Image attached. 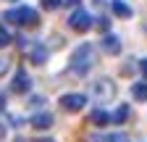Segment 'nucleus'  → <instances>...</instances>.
<instances>
[{"mask_svg": "<svg viewBox=\"0 0 147 142\" xmlns=\"http://www.w3.org/2000/svg\"><path fill=\"white\" fill-rule=\"evenodd\" d=\"M95 66V47H92L89 42H84V45H79L76 50L71 53V61H68V68L74 71V74H79V76H84L87 71Z\"/></svg>", "mask_w": 147, "mask_h": 142, "instance_id": "obj_1", "label": "nucleus"}, {"mask_svg": "<svg viewBox=\"0 0 147 142\" xmlns=\"http://www.w3.org/2000/svg\"><path fill=\"white\" fill-rule=\"evenodd\" d=\"M3 19L8 24H16V26H37L40 24V13L29 5H21V8H13V11H5Z\"/></svg>", "mask_w": 147, "mask_h": 142, "instance_id": "obj_2", "label": "nucleus"}, {"mask_svg": "<svg viewBox=\"0 0 147 142\" xmlns=\"http://www.w3.org/2000/svg\"><path fill=\"white\" fill-rule=\"evenodd\" d=\"M116 82L113 79H108V76H102V79H97V82H92V97H95L97 103H110L116 97Z\"/></svg>", "mask_w": 147, "mask_h": 142, "instance_id": "obj_3", "label": "nucleus"}, {"mask_svg": "<svg viewBox=\"0 0 147 142\" xmlns=\"http://www.w3.org/2000/svg\"><path fill=\"white\" fill-rule=\"evenodd\" d=\"M92 16H89V11H84V8H76L71 16H68V26L74 29V32H89L92 29Z\"/></svg>", "mask_w": 147, "mask_h": 142, "instance_id": "obj_4", "label": "nucleus"}, {"mask_svg": "<svg viewBox=\"0 0 147 142\" xmlns=\"http://www.w3.org/2000/svg\"><path fill=\"white\" fill-rule=\"evenodd\" d=\"M61 108L63 111H68V113H79L84 105H87V95H82V92H66V95H61Z\"/></svg>", "mask_w": 147, "mask_h": 142, "instance_id": "obj_5", "label": "nucleus"}, {"mask_svg": "<svg viewBox=\"0 0 147 142\" xmlns=\"http://www.w3.org/2000/svg\"><path fill=\"white\" fill-rule=\"evenodd\" d=\"M11 90H13L16 95H24V92H29V90H32V79H29V74H26V68H18L16 74H13Z\"/></svg>", "mask_w": 147, "mask_h": 142, "instance_id": "obj_6", "label": "nucleus"}, {"mask_svg": "<svg viewBox=\"0 0 147 142\" xmlns=\"http://www.w3.org/2000/svg\"><path fill=\"white\" fill-rule=\"evenodd\" d=\"M29 58H32V63H37V66H42L45 61H47V47L45 45H29Z\"/></svg>", "mask_w": 147, "mask_h": 142, "instance_id": "obj_7", "label": "nucleus"}, {"mask_svg": "<svg viewBox=\"0 0 147 142\" xmlns=\"http://www.w3.org/2000/svg\"><path fill=\"white\" fill-rule=\"evenodd\" d=\"M100 45H102L105 53H110V55H118V53H121V40L116 37V34H105Z\"/></svg>", "mask_w": 147, "mask_h": 142, "instance_id": "obj_8", "label": "nucleus"}, {"mask_svg": "<svg viewBox=\"0 0 147 142\" xmlns=\"http://www.w3.org/2000/svg\"><path fill=\"white\" fill-rule=\"evenodd\" d=\"M32 126L34 129H50L53 126V116L50 113H34L32 116Z\"/></svg>", "mask_w": 147, "mask_h": 142, "instance_id": "obj_9", "label": "nucleus"}, {"mask_svg": "<svg viewBox=\"0 0 147 142\" xmlns=\"http://www.w3.org/2000/svg\"><path fill=\"white\" fill-rule=\"evenodd\" d=\"M89 124H95V126H108V124H110V113H105L102 108L92 111L89 113Z\"/></svg>", "mask_w": 147, "mask_h": 142, "instance_id": "obj_10", "label": "nucleus"}, {"mask_svg": "<svg viewBox=\"0 0 147 142\" xmlns=\"http://www.w3.org/2000/svg\"><path fill=\"white\" fill-rule=\"evenodd\" d=\"M110 8H113V13L118 19H131V8H129L123 0H110Z\"/></svg>", "mask_w": 147, "mask_h": 142, "instance_id": "obj_11", "label": "nucleus"}, {"mask_svg": "<svg viewBox=\"0 0 147 142\" xmlns=\"http://www.w3.org/2000/svg\"><path fill=\"white\" fill-rule=\"evenodd\" d=\"M129 113H131V108H129L126 103H121L118 108H116V113L110 116V124H123V121L129 118Z\"/></svg>", "mask_w": 147, "mask_h": 142, "instance_id": "obj_12", "label": "nucleus"}, {"mask_svg": "<svg viewBox=\"0 0 147 142\" xmlns=\"http://www.w3.org/2000/svg\"><path fill=\"white\" fill-rule=\"evenodd\" d=\"M131 97L139 100V103L147 100V82H134V84H131Z\"/></svg>", "mask_w": 147, "mask_h": 142, "instance_id": "obj_13", "label": "nucleus"}, {"mask_svg": "<svg viewBox=\"0 0 147 142\" xmlns=\"http://www.w3.org/2000/svg\"><path fill=\"white\" fill-rule=\"evenodd\" d=\"M92 142H126L123 134H95Z\"/></svg>", "mask_w": 147, "mask_h": 142, "instance_id": "obj_14", "label": "nucleus"}, {"mask_svg": "<svg viewBox=\"0 0 147 142\" xmlns=\"http://www.w3.org/2000/svg\"><path fill=\"white\" fill-rule=\"evenodd\" d=\"M13 42V37H11V32L5 29V26H0V47H8Z\"/></svg>", "mask_w": 147, "mask_h": 142, "instance_id": "obj_15", "label": "nucleus"}, {"mask_svg": "<svg viewBox=\"0 0 147 142\" xmlns=\"http://www.w3.org/2000/svg\"><path fill=\"white\" fill-rule=\"evenodd\" d=\"M40 3H42L45 11H55V8H61V5H63V0H40Z\"/></svg>", "mask_w": 147, "mask_h": 142, "instance_id": "obj_16", "label": "nucleus"}, {"mask_svg": "<svg viewBox=\"0 0 147 142\" xmlns=\"http://www.w3.org/2000/svg\"><path fill=\"white\" fill-rule=\"evenodd\" d=\"M8 66H11V61H8V58H0V76L8 71Z\"/></svg>", "mask_w": 147, "mask_h": 142, "instance_id": "obj_17", "label": "nucleus"}, {"mask_svg": "<svg viewBox=\"0 0 147 142\" xmlns=\"http://www.w3.org/2000/svg\"><path fill=\"white\" fill-rule=\"evenodd\" d=\"M97 26H100L102 32H108V26H110V21L105 19V16H100V21H97Z\"/></svg>", "mask_w": 147, "mask_h": 142, "instance_id": "obj_18", "label": "nucleus"}, {"mask_svg": "<svg viewBox=\"0 0 147 142\" xmlns=\"http://www.w3.org/2000/svg\"><path fill=\"white\" fill-rule=\"evenodd\" d=\"M139 68H142V76H144V82H147V58L139 61Z\"/></svg>", "mask_w": 147, "mask_h": 142, "instance_id": "obj_19", "label": "nucleus"}, {"mask_svg": "<svg viewBox=\"0 0 147 142\" xmlns=\"http://www.w3.org/2000/svg\"><path fill=\"white\" fill-rule=\"evenodd\" d=\"M3 108H5V95L0 92V111H3Z\"/></svg>", "mask_w": 147, "mask_h": 142, "instance_id": "obj_20", "label": "nucleus"}, {"mask_svg": "<svg viewBox=\"0 0 147 142\" xmlns=\"http://www.w3.org/2000/svg\"><path fill=\"white\" fill-rule=\"evenodd\" d=\"M5 137V124H0V139Z\"/></svg>", "mask_w": 147, "mask_h": 142, "instance_id": "obj_21", "label": "nucleus"}, {"mask_svg": "<svg viewBox=\"0 0 147 142\" xmlns=\"http://www.w3.org/2000/svg\"><path fill=\"white\" fill-rule=\"evenodd\" d=\"M37 142H53V139H37Z\"/></svg>", "mask_w": 147, "mask_h": 142, "instance_id": "obj_22", "label": "nucleus"}, {"mask_svg": "<svg viewBox=\"0 0 147 142\" xmlns=\"http://www.w3.org/2000/svg\"><path fill=\"white\" fill-rule=\"evenodd\" d=\"M8 3H16V0H8Z\"/></svg>", "mask_w": 147, "mask_h": 142, "instance_id": "obj_23", "label": "nucleus"}]
</instances>
